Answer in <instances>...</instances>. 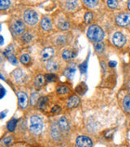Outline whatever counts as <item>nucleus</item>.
I'll list each match as a JSON object with an SVG mask.
<instances>
[{"mask_svg":"<svg viewBox=\"0 0 130 147\" xmlns=\"http://www.w3.org/2000/svg\"><path fill=\"white\" fill-rule=\"evenodd\" d=\"M87 35L89 38L91 39L92 41L94 42H101L104 38V32L103 30L98 26L93 25L89 26L87 31Z\"/></svg>","mask_w":130,"mask_h":147,"instance_id":"obj_1","label":"nucleus"},{"mask_svg":"<svg viewBox=\"0 0 130 147\" xmlns=\"http://www.w3.org/2000/svg\"><path fill=\"white\" fill-rule=\"evenodd\" d=\"M42 121L38 116L33 115L31 117V124H30V131L34 134L41 133L42 130Z\"/></svg>","mask_w":130,"mask_h":147,"instance_id":"obj_2","label":"nucleus"},{"mask_svg":"<svg viewBox=\"0 0 130 147\" xmlns=\"http://www.w3.org/2000/svg\"><path fill=\"white\" fill-rule=\"evenodd\" d=\"M24 20L26 23L29 25H34L38 21V15L35 11L32 9H28L25 11L24 14Z\"/></svg>","mask_w":130,"mask_h":147,"instance_id":"obj_3","label":"nucleus"},{"mask_svg":"<svg viewBox=\"0 0 130 147\" xmlns=\"http://www.w3.org/2000/svg\"><path fill=\"white\" fill-rule=\"evenodd\" d=\"M115 22L120 26H126L130 24V13L124 12L116 17Z\"/></svg>","mask_w":130,"mask_h":147,"instance_id":"obj_4","label":"nucleus"},{"mask_svg":"<svg viewBox=\"0 0 130 147\" xmlns=\"http://www.w3.org/2000/svg\"><path fill=\"white\" fill-rule=\"evenodd\" d=\"M77 145L78 146L81 147H89L93 146V142L91 139L88 137L85 136H80L77 138Z\"/></svg>","mask_w":130,"mask_h":147,"instance_id":"obj_5","label":"nucleus"},{"mask_svg":"<svg viewBox=\"0 0 130 147\" xmlns=\"http://www.w3.org/2000/svg\"><path fill=\"white\" fill-rule=\"evenodd\" d=\"M112 40H113V43H114L115 46H117V47H122V46H124L125 42H126L125 37L120 32L115 33V34L113 35Z\"/></svg>","mask_w":130,"mask_h":147,"instance_id":"obj_6","label":"nucleus"},{"mask_svg":"<svg viewBox=\"0 0 130 147\" xmlns=\"http://www.w3.org/2000/svg\"><path fill=\"white\" fill-rule=\"evenodd\" d=\"M11 29L16 34H21L25 31V25L20 20H16L11 25Z\"/></svg>","mask_w":130,"mask_h":147,"instance_id":"obj_7","label":"nucleus"},{"mask_svg":"<svg viewBox=\"0 0 130 147\" xmlns=\"http://www.w3.org/2000/svg\"><path fill=\"white\" fill-rule=\"evenodd\" d=\"M17 97H18L19 105L21 108H23V109L27 108L28 104H29V98H28L27 95L23 92H19L17 93Z\"/></svg>","mask_w":130,"mask_h":147,"instance_id":"obj_8","label":"nucleus"},{"mask_svg":"<svg viewBox=\"0 0 130 147\" xmlns=\"http://www.w3.org/2000/svg\"><path fill=\"white\" fill-rule=\"evenodd\" d=\"M54 53H55V50L52 47H47L42 52L41 58L42 61H47L54 56Z\"/></svg>","mask_w":130,"mask_h":147,"instance_id":"obj_9","label":"nucleus"},{"mask_svg":"<svg viewBox=\"0 0 130 147\" xmlns=\"http://www.w3.org/2000/svg\"><path fill=\"white\" fill-rule=\"evenodd\" d=\"M59 127L63 131H69V124H68L67 119L64 117L60 118V119L59 120Z\"/></svg>","mask_w":130,"mask_h":147,"instance_id":"obj_10","label":"nucleus"},{"mask_svg":"<svg viewBox=\"0 0 130 147\" xmlns=\"http://www.w3.org/2000/svg\"><path fill=\"white\" fill-rule=\"evenodd\" d=\"M41 26L44 30H50L52 28L51 21L49 18L44 17V18H42V21H41Z\"/></svg>","mask_w":130,"mask_h":147,"instance_id":"obj_11","label":"nucleus"},{"mask_svg":"<svg viewBox=\"0 0 130 147\" xmlns=\"http://www.w3.org/2000/svg\"><path fill=\"white\" fill-rule=\"evenodd\" d=\"M13 76L16 79L17 82H22L25 81V75L21 69H16V70H14L13 72Z\"/></svg>","mask_w":130,"mask_h":147,"instance_id":"obj_12","label":"nucleus"},{"mask_svg":"<svg viewBox=\"0 0 130 147\" xmlns=\"http://www.w3.org/2000/svg\"><path fill=\"white\" fill-rule=\"evenodd\" d=\"M80 102L79 100V97L77 96H73L69 98L68 102V108H74V107H77Z\"/></svg>","mask_w":130,"mask_h":147,"instance_id":"obj_13","label":"nucleus"},{"mask_svg":"<svg viewBox=\"0 0 130 147\" xmlns=\"http://www.w3.org/2000/svg\"><path fill=\"white\" fill-rule=\"evenodd\" d=\"M47 69L48 71L50 72H55L58 69V64L56 61L50 60L47 64Z\"/></svg>","mask_w":130,"mask_h":147,"instance_id":"obj_14","label":"nucleus"},{"mask_svg":"<svg viewBox=\"0 0 130 147\" xmlns=\"http://www.w3.org/2000/svg\"><path fill=\"white\" fill-rule=\"evenodd\" d=\"M76 72V68H75V66L73 65V66H69L68 68L65 69V71H64V75L68 78V79H72L73 77V75H74V74Z\"/></svg>","mask_w":130,"mask_h":147,"instance_id":"obj_15","label":"nucleus"},{"mask_svg":"<svg viewBox=\"0 0 130 147\" xmlns=\"http://www.w3.org/2000/svg\"><path fill=\"white\" fill-rule=\"evenodd\" d=\"M78 6L77 0H68L66 3V7L68 10L73 11L74 9H76Z\"/></svg>","mask_w":130,"mask_h":147,"instance_id":"obj_16","label":"nucleus"},{"mask_svg":"<svg viewBox=\"0 0 130 147\" xmlns=\"http://www.w3.org/2000/svg\"><path fill=\"white\" fill-rule=\"evenodd\" d=\"M63 58L66 61H69L71 59H73V57H76V53H73L72 51H69V50H66L63 53Z\"/></svg>","mask_w":130,"mask_h":147,"instance_id":"obj_17","label":"nucleus"},{"mask_svg":"<svg viewBox=\"0 0 130 147\" xmlns=\"http://www.w3.org/2000/svg\"><path fill=\"white\" fill-rule=\"evenodd\" d=\"M45 79L46 78L43 75H42V74L37 75L36 77V79H35V85H36V87L41 88L42 86H43L44 82H45Z\"/></svg>","mask_w":130,"mask_h":147,"instance_id":"obj_18","label":"nucleus"},{"mask_svg":"<svg viewBox=\"0 0 130 147\" xmlns=\"http://www.w3.org/2000/svg\"><path fill=\"white\" fill-rule=\"evenodd\" d=\"M37 104H38V107L41 110H44L45 107L47 106L48 104V98L47 97H41L37 100Z\"/></svg>","mask_w":130,"mask_h":147,"instance_id":"obj_19","label":"nucleus"},{"mask_svg":"<svg viewBox=\"0 0 130 147\" xmlns=\"http://www.w3.org/2000/svg\"><path fill=\"white\" fill-rule=\"evenodd\" d=\"M58 27L60 28L61 30H68L70 28V24L66 20L63 19V20H60L58 22Z\"/></svg>","mask_w":130,"mask_h":147,"instance_id":"obj_20","label":"nucleus"},{"mask_svg":"<svg viewBox=\"0 0 130 147\" xmlns=\"http://www.w3.org/2000/svg\"><path fill=\"white\" fill-rule=\"evenodd\" d=\"M124 109L127 113H130V96H126L123 101Z\"/></svg>","mask_w":130,"mask_h":147,"instance_id":"obj_21","label":"nucleus"},{"mask_svg":"<svg viewBox=\"0 0 130 147\" xmlns=\"http://www.w3.org/2000/svg\"><path fill=\"white\" fill-rule=\"evenodd\" d=\"M16 123H17V119H11V120L7 123V129H8V131H14V130H15V127H16Z\"/></svg>","mask_w":130,"mask_h":147,"instance_id":"obj_22","label":"nucleus"},{"mask_svg":"<svg viewBox=\"0 0 130 147\" xmlns=\"http://www.w3.org/2000/svg\"><path fill=\"white\" fill-rule=\"evenodd\" d=\"M20 60H21V63H23L24 65H27V64L30 62L31 57H30V56L29 54H23L20 58Z\"/></svg>","mask_w":130,"mask_h":147,"instance_id":"obj_23","label":"nucleus"},{"mask_svg":"<svg viewBox=\"0 0 130 147\" xmlns=\"http://www.w3.org/2000/svg\"><path fill=\"white\" fill-rule=\"evenodd\" d=\"M57 92L58 93H59V94H67V93H68L70 92V89L68 88L67 86L62 85V86H59L58 88Z\"/></svg>","mask_w":130,"mask_h":147,"instance_id":"obj_24","label":"nucleus"},{"mask_svg":"<svg viewBox=\"0 0 130 147\" xmlns=\"http://www.w3.org/2000/svg\"><path fill=\"white\" fill-rule=\"evenodd\" d=\"M84 3L89 7H94L95 6H97L99 1L98 0H83Z\"/></svg>","mask_w":130,"mask_h":147,"instance_id":"obj_25","label":"nucleus"},{"mask_svg":"<svg viewBox=\"0 0 130 147\" xmlns=\"http://www.w3.org/2000/svg\"><path fill=\"white\" fill-rule=\"evenodd\" d=\"M4 55L6 57H7V58L11 56H12V55H14V47H13V46L10 45L7 47L4 51Z\"/></svg>","mask_w":130,"mask_h":147,"instance_id":"obj_26","label":"nucleus"},{"mask_svg":"<svg viewBox=\"0 0 130 147\" xmlns=\"http://www.w3.org/2000/svg\"><path fill=\"white\" fill-rule=\"evenodd\" d=\"M10 5V0H0V9H7Z\"/></svg>","mask_w":130,"mask_h":147,"instance_id":"obj_27","label":"nucleus"},{"mask_svg":"<svg viewBox=\"0 0 130 147\" xmlns=\"http://www.w3.org/2000/svg\"><path fill=\"white\" fill-rule=\"evenodd\" d=\"M94 48H95V51H96L97 53H102L104 50V46L103 43H101V42H99L94 45Z\"/></svg>","mask_w":130,"mask_h":147,"instance_id":"obj_28","label":"nucleus"},{"mask_svg":"<svg viewBox=\"0 0 130 147\" xmlns=\"http://www.w3.org/2000/svg\"><path fill=\"white\" fill-rule=\"evenodd\" d=\"M107 5L110 8L114 9L118 6V1L117 0H107Z\"/></svg>","mask_w":130,"mask_h":147,"instance_id":"obj_29","label":"nucleus"},{"mask_svg":"<svg viewBox=\"0 0 130 147\" xmlns=\"http://www.w3.org/2000/svg\"><path fill=\"white\" fill-rule=\"evenodd\" d=\"M45 78H46V80L49 81V82L56 81V76L55 74H46Z\"/></svg>","mask_w":130,"mask_h":147,"instance_id":"obj_30","label":"nucleus"},{"mask_svg":"<svg viewBox=\"0 0 130 147\" xmlns=\"http://www.w3.org/2000/svg\"><path fill=\"white\" fill-rule=\"evenodd\" d=\"M85 88H86V86H85V84H80L79 86H78L77 88V92H79L80 94H84L85 92Z\"/></svg>","mask_w":130,"mask_h":147,"instance_id":"obj_31","label":"nucleus"},{"mask_svg":"<svg viewBox=\"0 0 130 147\" xmlns=\"http://www.w3.org/2000/svg\"><path fill=\"white\" fill-rule=\"evenodd\" d=\"M51 135L54 138H58V137H59V132L58 131V128L56 126H54L52 127Z\"/></svg>","mask_w":130,"mask_h":147,"instance_id":"obj_32","label":"nucleus"},{"mask_svg":"<svg viewBox=\"0 0 130 147\" xmlns=\"http://www.w3.org/2000/svg\"><path fill=\"white\" fill-rule=\"evenodd\" d=\"M22 39L23 41L25 42H29L31 41L32 39V35L29 33H25L23 36H22Z\"/></svg>","mask_w":130,"mask_h":147,"instance_id":"obj_33","label":"nucleus"},{"mask_svg":"<svg viewBox=\"0 0 130 147\" xmlns=\"http://www.w3.org/2000/svg\"><path fill=\"white\" fill-rule=\"evenodd\" d=\"M92 19H93V14L91 12H87L85 14V22L87 24H89V23L91 22Z\"/></svg>","mask_w":130,"mask_h":147,"instance_id":"obj_34","label":"nucleus"},{"mask_svg":"<svg viewBox=\"0 0 130 147\" xmlns=\"http://www.w3.org/2000/svg\"><path fill=\"white\" fill-rule=\"evenodd\" d=\"M79 68H80V70H81V73L82 74L85 73L86 69H87V61H86L85 62H83L81 65H80Z\"/></svg>","mask_w":130,"mask_h":147,"instance_id":"obj_35","label":"nucleus"},{"mask_svg":"<svg viewBox=\"0 0 130 147\" xmlns=\"http://www.w3.org/2000/svg\"><path fill=\"white\" fill-rule=\"evenodd\" d=\"M8 61H9L12 65H17V64H18L17 59H16V57L14 56V55H12V56L9 57H8Z\"/></svg>","mask_w":130,"mask_h":147,"instance_id":"obj_36","label":"nucleus"},{"mask_svg":"<svg viewBox=\"0 0 130 147\" xmlns=\"http://www.w3.org/2000/svg\"><path fill=\"white\" fill-rule=\"evenodd\" d=\"M36 96H37L36 93H33V94H32V96H31V97H32L31 102L33 105H34L36 102H37V100H38V98H36V97H35Z\"/></svg>","mask_w":130,"mask_h":147,"instance_id":"obj_37","label":"nucleus"},{"mask_svg":"<svg viewBox=\"0 0 130 147\" xmlns=\"http://www.w3.org/2000/svg\"><path fill=\"white\" fill-rule=\"evenodd\" d=\"M12 142V139H11V137H6L5 139L3 140V142L5 143L6 145H10L11 143Z\"/></svg>","mask_w":130,"mask_h":147,"instance_id":"obj_38","label":"nucleus"},{"mask_svg":"<svg viewBox=\"0 0 130 147\" xmlns=\"http://www.w3.org/2000/svg\"><path fill=\"white\" fill-rule=\"evenodd\" d=\"M59 110H60V108L58 105H55L51 109V112L52 113H57V112H59Z\"/></svg>","mask_w":130,"mask_h":147,"instance_id":"obj_39","label":"nucleus"},{"mask_svg":"<svg viewBox=\"0 0 130 147\" xmlns=\"http://www.w3.org/2000/svg\"><path fill=\"white\" fill-rule=\"evenodd\" d=\"M109 65L110 66H111V67H115V66L116 65V62H115V61H110Z\"/></svg>","mask_w":130,"mask_h":147,"instance_id":"obj_40","label":"nucleus"},{"mask_svg":"<svg viewBox=\"0 0 130 147\" xmlns=\"http://www.w3.org/2000/svg\"><path fill=\"white\" fill-rule=\"evenodd\" d=\"M4 94H5V90L3 88H2V97H3Z\"/></svg>","mask_w":130,"mask_h":147,"instance_id":"obj_41","label":"nucleus"},{"mask_svg":"<svg viewBox=\"0 0 130 147\" xmlns=\"http://www.w3.org/2000/svg\"><path fill=\"white\" fill-rule=\"evenodd\" d=\"M128 8L130 10V0H129V3H128Z\"/></svg>","mask_w":130,"mask_h":147,"instance_id":"obj_42","label":"nucleus"},{"mask_svg":"<svg viewBox=\"0 0 130 147\" xmlns=\"http://www.w3.org/2000/svg\"><path fill=\"white\" fill-rule=\"evenodd\" d=\"M3 37H1V44H3Z\"/></svg>","mask_w":130,"mask_h":147,"instance_id":"obj_43","label":"nucleus"},{"mask_svg":"<svg viewBox=\"0 0 130 147\" xmlns=\"http://www.w3.org/2000/svg\"><path fill=\"white\" fill-rule=\"evenodd\" d=\"M4 115H4L3 113H2V118H3V117H4Z\"/></svg>","mask_w":130,"mask_h":147,"instance_id":"obj_44","label":"nucleus"}]
</instances>
